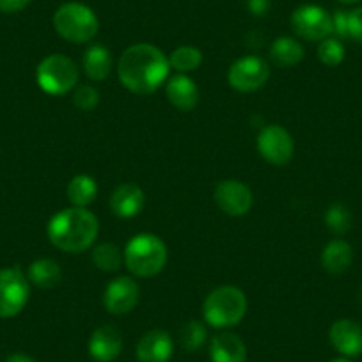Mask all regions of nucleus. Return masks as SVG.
<instances>
[{
	"mask_svg": "<svg viewBox=\"0 0 362 362\" xmlns=\"http://www.w3.org/2000/svg\"><path fill=\"white\" fill-rule=\"evenodd\" d=\"M203 62V54L194 47H180L170 54L169 64L180 73H189L197 69Z\"/></svg>",
	"mask_w": 362,
	"mask_h": 362,
	"instance_id": "obj_24",
	"label": "nucleus"
},
{
	"mask_svg": "<svg viewBox=\"0 0 362 362\" xmlns=\"http://www.w3.org/2000/svg\"><path fill=\"white\" fill-rule=\"evenodd\" d=\"M112 69V55L103 45H93L83 54V71L90 80L102 82L110 75Z\"/></svg>",
	"mask_w": 362,
	"mask_h": 362,
	"instance_id": "obj_19",
	"label": "nucleus"
},
{
	"mask_svg": "<svg viewBox=\"0 0 362 362\" xmlns=\"http://www.w3.org/2000/svg\"><path fill=\"white\" fill-rule=\"evenodd\" d=\"M124 263L128 270L137 277H153L163 270L167 263V247L158 236H134L124 249Z\"/></svg>",
	"mask_w": 362,
	"mask_h": 362,
	"instance_id": "obj_3",
	"label": "nucleus"
},
{
	"mask_svg": "<svg viewBox=\"0 0 362 362\" xmlns=\"http://www.w3.org/2000/svg\"><path fill=\"white\" fill-rule=\"evenodd\" d=\"M247 311V298L236 286H221L211 291L203 305L204 320L215 329L235 327Z\"/></svg>",
	"mask_w": 362,
	"mask_h": 362,
	"instance_id": "obj_4",
	"label": "nucleus"
},
{
	"mask_svg": "<svg viewBox=\"0 0 362 362\" xmlns=\"http://www.w3.org/2000/svg\"><path fill=\"white\" fill-rule=\"evenodd\" d=\"M30 4V0H0V13H18Z\"/></svg>",
	"mask_w": 362,
	"mask_h": 362,
	"instance_id": "obj_32",
	"label": "nucleus"
},
{
	"mask_svg": "<svg viewBox=\"0 0 362 362\" xmlns=\"http://www.w3.org/2000/svg\"><path fill=\"white\" fill-rule=\"evenodd\" d=\"M330 343L344 357H357L362 354V329L351 320H337L330 327Z\"/></svg>",
	"mask_w": 362,
	"mask_h": 362,
	"instance_id": "obj_14",
	"label": "nucleus"
},
{
	"mask_svg": "<svg viewBox=\"0 0 362 362\" xmlns=\"http://www.w3.org/2000/svg\"><path fill=\"white\" fill-rule=\"evenodd\" d=\"M93 263L103 272H116L123 263V254L114 243H102L93 250Z\"/></svg>",
	"mask_w": 362,
	"mask_h": 362,
	"instance_id": "obj_25",
	"label": "nucleus"
},
{
	"mask_svg": "<svg viewBox=\"0 0 362 362\" xmlns=\"http://www.w3.org/2000/svg\"><path fill=\"white\" fill-rule=\"evenodd\" d=\"M6 362H36V361L25 354H13Z\"/></svg>",
	"mask_w": 362,
	"mask_h": 362,
	"instance_id": "obj_34",
	"label": "nucleus"
},
{
	"mask_svg": "<svg viewBox=\"0 0 362 362\" xmlns=\"http://www.w3.org/2000/svg\"><path fill=\"white\" fill-rule=\"evenodd\" d=\"M139 295L141 288L132 277H117L107 286L103 304L112 315H127L137 305Z\"/></svg>",
	"mask_w": 362,
	"mask_h": 362,
	"instance_id": "obj_12",
	"label": "nucleus"
},
{
	"mask_svg": "<svg viewBox=\"0 0 362 362\" xmlns=\"http://www.w3.org/2000/svg\"><path fill=\"white\" fill-rule=\"evenodd\" d=\"M73 102L80 110H93L100 103V93L90 86H82L76 89Z\"/></svg>",
	"mask_w": 362,
	"mask_h": 362,
	"instance_id": "obj_29",
	"label": "nucleus"
},
{
	"mask_svg": "<svg viewBox=\"0 0 362 362\" xmlns=\"http://www.w3.org/2000/svg\"><path fill=\"white\" fill-rule=\"evenodd\" d=\"M66 194H68V199L71 201L76 208H86L96 199V196H98V185H96V181L90 176H87V174H78V176H75L69 181Z\"/></svg>",
	"mask_w": 362,
	"mask_h": 362,
	"instance_id": "obj_22",
	"label": "nucleus"
},
{
	"mask_svg": "<svg viewBox=\"0 0 362 362\" xmlns=\"http://www.w3.org/2000/svg\"><path fill=\"white\" fill-rule=\"evenodd\" d=\"M62 272L55 261L52 259H37L34 261L29 267V281L36 286L45 288H54L61 283Z\"/></svg>",
	"mask_w": 362,
	"mask_h": 362,
	"instance_id": "obj_23",
	"label": "nucleus"
},
{
	"mask_svg": "<svg viewBox=\"0 0 362 362\" xmlns=\"http://www.w3.org/2000/svg\"><path fill=\"white\" fill-rule=\"evenodd\" d=\"M268 76H270V69H268L267 62L256 55L238 59L236 62H233L228 73L231 87L240 93H250V90L259 89L268 82Z\"/></svg>",
	"mask_w": 362,
	"mask_h": 362,
	"instance_id": "obj_10",
	"label": "nucleus"
},
{
	"mask_svg": "<svg viewBox=\"0 0 362 362\" xmlns=\"http://www.w3.org/2000/svg\"><path fill=\"white\" fill-rule=\"evenodd\" d=\"M144 192L135 183H123V185L117 187L109 201L112 214L121 218H130L139 215L144 208Z\"/></svg>",
	"mask_w": 362,
	"mask_h": 362,
	"instance_id": "obj_16",
	"label": "nucleus"
},
{
	"mask_svg": "<svg viewBox=\"0 0 362 362\" xmlns=\"http://www.w3.org/2000/svg\"><path fill=\"white\" fill-rule=\"evenodd\" d=\"M291 29L308 41H323L332 34V16L320 6H300L291 15Z\"/></svg>",
	"mask_w": 362,
	"mask_h": 362,
	"instance_id": "obj_8",
	"label": "nucleus"
},
{
	"mask_svg": "<svg viewBox=\"0 0 362 362\" xmlns=\"http://www.w3.org/2000/svg\"><path fill=\"white\" fill-rule=\"evenodd\" d=\"M332 33L337 34V37L344 40L348 37V13L336 11L332 15Z\"/></svg>",
	"mask_w": 362,
	"mask_h": 362,
	"instance_id": "obj_31",
	"label": "nucleus"
},
{
	"mask_svg": "<svg viewBox=\"0 0 362 362\" xmlns=\"http://www.w3.org/2000/svg\"><path fill=\"white\" fill-rule=\"evenodd\" d=\"M36 78L45 93L61 96L76 86V82H78V68L66 55L54 54L40 62L36 69Z\"/></svg>",
	"mask_w": 362,
	"mask_h": 362,
	"instance_id": "obj_6",
	"label": "nucleus"
},
{
	"mask_svg": "<svg viewBox=\"0 0 362 362\" xmlns=\"http://www.w3.org/2000/svg\"><path fill=\"white\" fill-rule=\"evenodd\" d=\"M167 98L177 110L189 112L199 103V87L187 75H176L167 82Z\"/></svg>",
	"mask_w": 362,
	"mask_h": 362,
	"instance_id": "obj_17",
	"label": "nucleus"
},
{
	"mask_svg": "<svg viewBox=\"0 0 362 362\" xmlns=\"http://www.w3.org/2000/svg\"><path fill=\"white\" fill-rule=\"evenodd\" d=\"M206 327L201 322H189L183 329L180 330V341L181 346L185 348L187 351H196L206 343Z\"/></svg>",
	"mask_w": 362,
	"mask_h": 362,
	"instance_id": "obj_26",
	"label": "nucleus"
},
{
	"mask_svg": "<svg viewBox=\"0 0 362 362\" xmlns=\"http://www.w3.org/2000/svg\"><path fill=\"white\" fill-rule=\"evenodd\" d=\"M169 68V59L160 48L148 43H139L124 50L119 59L117 73L121 83L132 93L149 95L165 82Z\"/></svg>",
	"mask_w": 362,
	"mask_h": 362,
	"instance_id": "obj_1",
	"label": "nucleus"
},
{
	"mask_svg": "<svg viewBox=\"0 0 362 362\" xmlns=\"http://www.w3.org/2000/svg\"><path fill=\"white\" fill-rule=\"evenodd\" d=\"M330 362H351V361H348V358H332Z\"/></svg>",
	"mask_w": 362,
	"mask_h": 362,
	"instance_id": "obj_36",
	"label": "nucleus"
},
{
	"mask_svg": "<svg viewBox=\"0 0 362 362\" xmlns=\"http://www.w3.org/2000/svg\"><path fill=\"white\" fill-rule=\"evenodd\" d=\"M348 37L362 43V8L348 13Z\"/></svg>",
	"mask_w": 362,
	"mask_h": 362,
	"instance_id": "obj_30",
	"label": "nucleus"
},
{
	"mask_svg": "<svg viewBox=\"0 0 362 362\" xmlns=\"http://www.w3.org/2000/svg\"><path fill=\"white\" fill-rule=\"evenodd\" d=\"M54 27L59 36L71 43H87L98 34L95 11L80 2H66L55 11Z\"/></svg>",
	"mask_w": 362,
	"mask_h": 362,
	"instance_id": "obj_5",
	"label": "nucleus"
},
{
	"mask_svg": "<svg viewBox=\"0 0 362 362\" xmlns=\"http://www.w3.org/2000/svg\"><path fill=\"white\" fill-rule=\"evenodd\" d=\"M257 149L261 156L272 165H286L293 158L295 144L286 128L279 124H270V127H264L257 135Z\"/></svg>",
	"mask_w": 362,
	"mask_h": 362,
	"instance_id": "obj_9",
	"label": "nucleus"
},
{
	"mask_svg": "<svg viewBox=\"0 0 362 362\" xmlns=\"http://www.w3.org/2000/svg\"><path fill=\"white\" fill-rule=\"evenodd\" d=\"M325 222L334 235H344L351 226V215L346 210V206L336 203L327 210Z\"/></svg>",
	"mask_w": 362,
	"mask_h": 362,
	"instance_id": "obj_27",
	"label": "nucleus"
},
{
	"mask_svg": "<svg viewBox=\"0 0 362 362\" xmlns=\"http://www.w3.org/2000/svg\"><path fill=\"white\" fill-rule=\"evenodd\" d=\"M123 350V336L114 325H102L93 332L89 341L90 357L98 362H112Z\"/></svg>",
	"mask_w": 362,
	"mask_h": 362,
	"instance_id": "obj_13",
	"label": "nucleus"
},
{
	"mask_svg": "<svg viewBox=\"0 0 362 362\" xmlns=\"http://www.w3.org/2000/svg\"><path fill=\"white\" fill-rule=\"evenodd\" d=\"M270 57L281 68H291L304 57V48L295 37H277L270 47Z\"/></svg>",
	"mask_w": 362,
	"mask_h": 362,
	"instance_id": "obj_21",
	"label": "nucleus"
},
{
	"mask_svg": "<svg viewBox=\"0 0 362 362\" xmlns=\"http://www.w3.org/2000/svg\"><path fill=\"white\" fill-rule=\"evenodd\" d=\"M341 4H354V2H358V0H337Z\"/></svg>",
	"mask_w": 362,
	"mask_h": 362,
	"instance_id": "obj_35",
	"label": "nucleus"
},
{
	"mask_svg": "<svg viewBox=\"0 0 362 362\" xmlns=\"http://www.w3.org/2000/svg\"><path fill=\"white\" fill-rule=\"evenodd\" d=\"M98 218L86 208H66L48 222V238L64 252H82L98 236Z\"/></svg>",
	"mask_w": 362,
	"mask_h": 362,
	"instance_id": "obj_2",
	"label": "nucleus"
},
{
	"mask_svg": "<svg viewBox=\"0 0 362 362\" xmlns=\"http://www.w3.org/2000/svg\"><path fill=\"white\" fill-rule=\"evenodd\" d=\"M29 281L20 268L0 270V318L16 316L29 300Z\"/></svg>",
	"mask_w": 362,
	"mask_h": 362,
	"instance_id": "obj_7",
	"label": "nucleus"
},
{
	"mask_svg": "<svg viewBox=\"0 0 362 362\" xmlns=\"http://www.w3.org/2000/svg\"><path fill=\"white\" fill-rule=\"evenodd\" d=\"M210 357L214 362H245L247 348L235 334H217L210 343Z\"/></svg>",
	"mask_w": 362,
	"mask_h": 362,
	"instance_id": "obj_18",
	"label": "nucleus"
},
{
	"mask_svg": "<svg viewBox=\"0 0 362 362\" xmlns=\"http://www.w3.org/2000/svg\"><path fill=\"white\" fill-rule=\"evenodd\" d=\"M247 9L256 16H264L270 11V0H247Z\"/></svg>",
	"mask_w": 362,
	"mask_h": 362,
	"instance_id": "obj_33",
	"label": "nucleus"
},
{
	"mask_svg": "<svg viewBox=\"0 0 362 362\" xmlns=\"http://www.w3.org/2000/svg\"><path fill=\"white\" fill-rule=\"evenodd\" d=\"M318 59L327 66H337L344 59V47L336 37H327L318 47Z\"/></svg>",
	"mask_w": 362,
	"mask_h": 362,
	"instance_id": "obj_28",
	"label": "nucleus"
},
{
	"mask_svg": "<svg viewBox=\"0 0 362 362\" xmlns=\"http://www.w3.org/2000/svg\"><path fill=\"white\" fill-rule=\"evenodd\" d=\"M215 201L224 214L242 217L252 206V192L236 180L221 181L215 189Z\"/></svg>",
	"mask_w": 362,
	"mask_h": 362,
	"instance_id": "obj_11",
	"label": "nucleus"
},
{
	"mask_svg": "<svg viewBox=\"0 0 362 362\" xmlns=\"http://www.w3.org/2000/svg\"><path fill=\"white\" fill-rule=\"evenodd\" d=\"M173 351V339L163 330H149L137 344L139 362H169Z\"/></svg>",
	"mask_w": 362,
	"mask_h": 362,
	"instance_id": "obj_15",
	"label": "nucleus"
},
{
	"mask_svg": "<svg viewBox=\"0 0 362 362\" xmlns=\"http://www.w3.org/2000/svg\"><path fill=\"white\" fill-rule=\"evenodd\" d=\"M351 259H354V250L350 243L343 240H334L322 252V264L330 274H343L351 264Z\"/></svg>",
	"mask_w": 362,
	"mask_h": 362,
	"instance_id": "obj_20",
	"label": "nucleus"
}]
</instances>
